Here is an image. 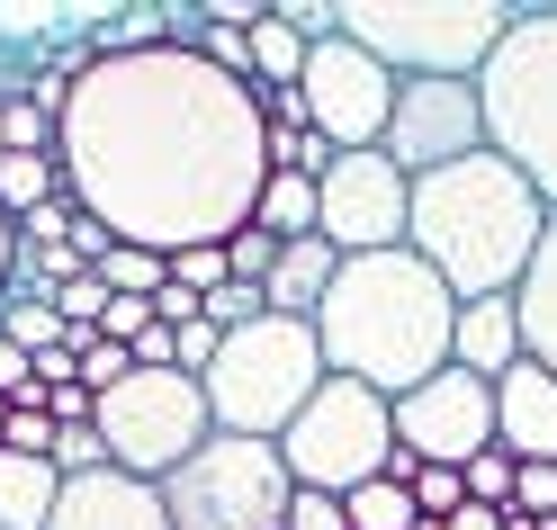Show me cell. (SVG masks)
I'll list each match as a JSON object with an SVG mask.
<instances>
[{
    "label": "cell",
    "mask_w": 557,
    "mask_h": 530,
    "mask_svg": "<svg viewBox=\"0 0 557 530\" xmlns=\"http://www.w3.org/2000/svg\"><path fill=\"white\" fill-rule=\"evenodd\" d=\"M521 360V324H512V297H468L459 324H449V369H468L495 386L504 369Z\"/></svg>",
    "instance_id": "cell-16"
},
{
    "label": "cell",
    "mask_w": 557,
    "mask_h": 530,
    "mask_svg": "<svg viewBox=\"0 0 557 530\" xmlns=\"http://www.w3.org/2000/svg\"><path fill=\"white\" fill-rule=\"evenodd\" d=\"M145 333H153V297H109V306H99V342L135 350Z\"/></svg>",
    "instance_id": "cell-35"
},
{
    "label": "cell",
    "mask_w": 557,
    "mask_h": 530,
    "mask_svg": "<svg viewBox=\"0 0 557 530\" xmlns=\"http://www.w3.org/2000/svg\"><path fill=\"white\" fill-rule=\"evenodd\" d=\"M387 458H396V414H387V396H369L351 378H324L297 405V422L278 432V468L306 494H351L369 477H387Z\"/></svg>",
    "instance_id": "cell-8"
},
{
    "label": "cell",
    "mask_w": 557,
    "mask_h": 530,
    "mask_svg": "<svg viewBox=\"0 0 557 530\" xmlns=\"http://www.w3.org/2000/svg\"><path fill=\"white\" fill-rule=\"evenodd\" d=\"M0 449H10V458H54V414L10 405V422H0Z\"/></svg>",
    "instance_id": "cell-34"
},
{
    "label": "cell",
    "mask_w": 557,
    "mask_h": 530,
    "mask_svg": "<svg viewBox=\"0 0 557 530\" xmlns=\"http://www.w3.org/2000/svg\"><path fill=\"white\" fill-rule=\"evenodd\" d=\"M504 27L512 0H333V37H351L396 82H476Z\"/></svg>",
    "instance_id": "cell-5"
},
{
    "label": "cell",
    "mask_w": 557,
    "mask_h": 530,
    "mask_svg": "<svg viewBox=\"0 0 557 530\" xmlns=\"http://www.w3.org/2000/svg\"><path fill=\"white\" fill-rule=\"evenodd\" d=\"M495 449L512 458H557V369L540 360H512L495 378Z\"/></svg>",
    "instance_id": "cell-14"
},
{
    "label": "cell",
    "mask_w": 557,
    "mask_h": 530,
    "mask_svg": "<svg viewBox=\"0 0 557 530\" xmlns=\"http://www.w3.org/2000/svg\"><path fill=\"white\" fill-rule=\"evenodd\" d=\"M306 82V37H297V19L278 10H261V27H252V90H297Z\"/></svg>",
    "instance_id": "cell-21"
},
{
    "label": "cell",
    "mask_w": 557,
    "mask_h": 530,
    "mask_svg": "<svg viewBox=\"0 0 557 530\" xmlns=\"http://www.w3.org/2000/svg\"><path fill=\"white\" fill-rule=\"evenodd\" d=\"M46 468H54L63 485H73V477H99V468H109V441H99L90 422H54V458H46Z\"/></svg>",
    "instance_id": "cell-26"
},
{
    "label": "cell",
    "mask_w": 557,
    "mask_h": 530,
    "mask_svg": "<svg viewBox=\"0 0 557 530\" xmlns=\"http://www.w3.org/2000/svg\"><path fill=\"white\" fill-rule=\"evenodd\" d=\"M261 145H270L261 90L225 82L207 54L181 46L90 63L54 118L63 198L162 261L252 225V198L270 181Z\"/></svg>",
    "instance_id": "cell-1"
},
{
    "label": "cell",
    "mask_w": 557,
    "mask_h": 530,
    "mask_svg": "<svg viewBox=\"0 0 557 530\" xmlns=\"http://www.w3.org/2000/svg\"><path fill=\"white\" fill-rule=\"evenodd\" d=\"M153 494H162L171 530H278L288 521L278 441H243V432H207Z\"/></svg>",
    "instance_id": "cell-7"
},
{
    "label": "cell",
    "mask_w": 557,
    "mask_h": 530,
    "mask_svg": "<svg viewBox=\"0 0 557 530\" xmlns=\"http://www.w3.org/2000/svg\"><path fill=\"white\" fill-rule=\"evenodd\" d=\"M476 118H485V153L512 162L540 189V207H557V0L512 10L504 46L476 73Z\"/></svg>",
    "instance_id": "cell-4"
},
{
    "label": "cell",
    "mask_w": 557,
    "mask_h": 530,
    "mask_svg": "<svg viewBox=\"0 0 557 530\" xmlns=\"http://www.w3.org/2000/svg\"><path fill=\"white\" fill-rule=\"evenodd\" d=\"M333 270H342L333 243H315V234H306V243H278V261H270V279H261V306H270V315H297V324H306V315L324 306Z\"/></svg>",
    "instance_id": "cell-18"
},
{
    "label": "cell",
    "mask_w": 557,
    "mask_h": 530,
    "mask_svg": "<svg viewBox=\"0 0 557 530\" xmlns=\"http://www.w3.org/2000/svg\"><path fill=\"white\" fill-rule=\"evenodd\" d=\"M387 414H396V449L423 458V468H468L476 449H495V386L468 369H432Z\"/></svg>",
    "instance_id": "cell-12"
},
{
    "label": "cell",
    "mask_w": 557,
    "mask_h": 530,
    "mask_svg": "<svg viewBox=\"0 0 557 530\" xmlns=\"http://www.w3.org/2000/svg\"><path fill=\"white\" fill-rule=\"evenodd\" d=\"M0 153H54V118L27 109L18 90H0Z\"/></svg>",
    "instance_id": "cell-27"
},
{
    "label": "cell",
    "mask_w": 557,
    "mask_h": 530,
    "mask_svg": "<svg viewBox=\"0 0 557 530\" xmlns=\"http://www.w3.org/2000/svg\"><path fill=\"white\" fill-rule=\"evenodd\" d=\"M73 360H82V386H90V396H109V386L135 369V350H117V342H90V350H73Z\"/></svg>",
    "instance_id": "cell-37"
},
{
    "label": "cell",
    "mask_w": 557,
    "mask_h": 530,
    "mask_svg": "<svg viewBox=\"0 0 557 530\" xmlns=\"http://www.w3.org/2000/svg\"><path fill=\"white\" fill-rule=\"evenodd\" d=\"M315 386H324V350H315V324H297V315H261V324L225 333L216 360L198 369L207 422L243 441H278Z\"/></svg>",
    "instance_id": "cell-6"
},
{
    "label": "cell",
    "mask_w": 557,
    "mask_h": 530,
    "mask_svg": "<svg viewBox=\"0 0 557 530\" xmlns=\"http://www.w3.org/2000/svg\"><path fill=\"white\" fill-rule=\"evenodd\" d=\"M405 494H413V521H449V513L468 504L459 468H413V477H405Z\"/></svg>",
    "instance_id": "cell-29"
},
{
    "label": "cell",
    "mask_w": 557,
    "mask_h": 530,
    "mask_svg": "<svg viewBox=\"0 0 557 530\" xmlns=\"http://www.w3.org/2000/svg\"><path fill=\"white\" fill-rule=\"evenodd\" d=\"M73 225H82V207H73V198H46V207H27V217H18V252H46V243H73Z\"/></svg>",
    "instance_id": "cell-33"
},
{
    "label": "cell",
    "mask_w": 557,
    "mask_h": 530,
    "mask_svg": "<svg viewBox=\"0 0 557 530\" xmlns=\"http://www.w3.org/2000/svg\"><path fill=\"white\" fill-rule=\"evenodd\" d=\"M278 530H351L342 521V494H306V485H288V521Z\"/></svg>",
    "instance_id": "cell-36"
},
{
    "label": "cell",
    "mask_w": 557,
    "mask_h": 530,
    "mask_svg": "<svg viewBox=\"0 0 557 530\" xmlns=\"http://www.w3.org/2000/svg\"><path fill=\"white\" fill-rule=\"evenodd\" d=\"M252 225L270 243H306L315 234V181H297V171H270L261 198H252Z\"/></svg>",
    "instance_id": "cell-22"
},
{
    "label": "cell",
    "mask_w": 557,
    "mask_h": 530,
    "mask_svg": "<svg viewBox=\"0 0 557 530\" xmlns=\"http://www.w3.org/2000/svg\"><path fill=\"white\" fill-rule=\"evenodd\" d=\"M90 432L109 441V468H117V477L162 485L207 432H216V422H207L198 378H181V369H126L109 396L90 405Z\"/></svg>",
    "instance_id": "cell-9"
},
{
    "label": "cell",
    "mask_w": 557,
    "mask_h": 530,
    "mask_svg": "<svg viewBox=\"0 0 557 530\" xmlns=\"http://www.w3.org/2000/svg\"><path fill=\"white\" fill-rule=\"evenodd\" d=\"M171 288H189V297H216L225 288V243H189V252H171Z\"/></svg>",
    "instance_id": "cell-31"
},
{
    "label": "cell",
    "mask_w": 557,
    "mask_h": 530,
    "mask_svg": "<svg viewBox=\"0 0 557 530\" xmlns=\"http://www.w3.org/2000/svg\"><path fill=\"white\" fill-rule=\"evenodd\" d=\"M46 198H63V162L54 153H0V217H27V207H46Z\"/></svg>",
    "instance_id": "cell-23"
},
{
    "label": "cell",
    "mask_w": 557,
    "mask_h": 530,
    "mask_svg": "<svg viewBox=\"0 0 557 530\" xmlns=\"http://www.w3.org/2000/svg\"><path fill=\"white\" fill-rule=\"evenodd\" d=\"M46 530H171V521H162V494L153 485L99 468V477H73V485L54 494Z\"/></svg>",
    "instance_id": "cell-15"
},
{
    "label": "cell",
    "mask_w": 557,
    "mask_h": 530,
    "mask_svg": "<svg viewBox=\"0 0 557 530\" xmlns=\"http://www.w3.org/2000/svg\"><path fill=\"white\" fill-rule=\"evenodd\" d=\"M342 521H351V530H423V521H413V494L396 477L351 485V494H342Z\"/></svg>",
    "instance_id": "cell-24"
},
{
    "label": "cell",
    "mask_w": 557,
    "mask_h": 530,
    "mask_svg": "<svg viewBox=\"0 0 557 530\" xmlns=\"http://www.w3.org/2000/svg\"><path fill=\"white\" fill-rule=\"evenodd\" d=\"M90 279H99V288H109V297H162V252H135V243H109V252H99L90 261Z\"/></svg>",
    "instance_id": "cell-25"
},
{
    "label": "cell",
    "mask_w": 557,
    "mask_h": 530,
    "mask_svg": "<svg viewBox=\"0 0 557 530\" xmlns=\"http://www.w3.org/2000/svg\"><path fill=\"white\" fill-rule=\"evenodd\" d=\"M512 513L521 521H557V458H521L512 468Z\"/></svg>",
    "instance_id": "cell-30"
},
{
    "label": "cell",
    "mask_w": 557,
    "mask_h": 530,
    "mask_svg": "<svg viewBox=\"0 0 557 530\" xmlns=\"http://www.w3.org/2000/svg\"><path fill=\"white\" fill-rule=\"evenodd\" d=\"M297 99H306V126H315L333 153H377L387 145V118H396V73L369 63L351 37H315L306 46Z\"/></svg>",
    "instance_id": "cell-10"
},
{
    "label": "cell",
    "mask_w": 557,
    "mask_h": 530,
    "mask_svg": "<svg viewBox=\"0 0 557 530\" xmlns=\"http://www.w3.org/2000/svg\"><path fill=\"white\" fill-rule=\"evenodd\" d=\"M315 324V350H324V378H351L369 396H405L423 386L432 369H449V324H459V297L441 288L396 243V252H360L333 270L324 306L306 315Z\"/></svg>",
    "instance_id": "cell-2"
},
{
    "label": "cell",
    "mask_w": 557,
    "mask_h": 530,
    "mask_svg": "<svg viewBox=\"0 0 557 530\" xmlns=\"http://www.w3.org/2000/svg\"><path fill=\"white\" fill-rule=\"evenodd\" d=\"M459 485H468V504H485V513H512V458H504V449H476L468 468H459Z\"/></svg>",
    "instance_id": "cell-28"
},
{
    "label": "cell",
    "mask_w": 557,
    "mask_h": 530,
    "mask_svg": "<svg viewBox=\"0 0 557 530\" xmlns=\"http://www.w3.org/2000/svg\"><path fill=\"white\" fill-rule=\"evenodd\" d=\"M54 494H63V477L46 468V458H10L0 449V530H46Z\"/></svg>",
    "instance_id": "cell-20"
},
{
    "label": "cell",
    "mask_w": 557,
    "mask_h": 530,
    "mask_svg": "<svg viewBox=\"0 0 557 530\" xmlns=\"http://www.w3.org/2000/svg\"><path fill=\"white\" fill-rule=\"evenodd\" d=\"M270 261H278V243H270L261 225H234V234H225V279L261 288V279H270Z\"/></svg>",
    "instance_id": "cell-32"
},
{
    "label": "cell",
    "mask_w": 557,
    "mask_h": 530,
    "mask_svg": "<svg viewBox=\"0 0 557 530\" xmlns=\"http://www.w3.org/2000/svg\"><path fill=\"white\" fill-rule=\"evenodd\" d=\"M387 153L405 181H423L441 162L485 153V118H476V82H396V118H387Z\"/></svg>",
    "instance_id": "cell-13"
},
{
    "label": "cell",
    "mask_w": 557,
    "mask_h": 530,
    "mask_svg": "<svg viewBox=\"0 0 557 530\" xmlns=\"http://www.w3.org/2000/svg\"><path fill=\"white\" fill-rule=\"evenodd\" d=\"M512 324H521V360L557 369V207H548L540 252H531V270H521V288H512Z\"/></svg>",
    "instance_id": "cell-17"
},
{
    "label": "cell",
    "mask_w": 557,
    "mask_h": 530,
    "mask_svg": "<svg viewBox=\"0 0 557 530\" xmlns=\"http://www.w3.org/2000/svg\"><path fill=\"white\" fill-rule=\"evenodd\" d=\"M540 225H548L540 189L521 181L512 162H495V153L441 162L405 198V252L423 261L459 306L468 297H512L521 270H531V252H540Z\"/></svg>",
    "instance_id": "cell-3"
},
{
    "label": "cell",
    "mask_w": 557,
    "mask_h": 530,
    "mask_svg": "<svg viewBox=\"0 0 557 530\" xmlns=\"http://www.w3.org/2000/svg\"><path fill=\"white\" fill-rule=\"evenodd\" d=\"M99 27V10H73V0H0V46H37V54H63Z\"/></svg>",
    "instance_id": "cell-19"
},
{
    "label": "cell",
    "mask_w": 557,
    "mask_h": 530,
    "mask_svg": "<svg viewBox=\"0 0 557 530\" xmlns=\"http://www.w3.org/2000/svg\"><path fill=\"white\" fill-rule=\"evenodd\" d=\"M10 279H18V225L0 217V288H10Z\"/></svg>",
    "instance_id": "cell-39"
},
{
    "label": "cell",
    "mask_w": 557,
    "mask_h": 530,
    "mask_svg": "<svg viewBox=\"0 0 557 530\" xmlns=\"http://www.w3.org/2000/svg\"><path fill=\"white\" fill-rule=\"evenodd\" d=\"M405 198H413V181L387 153H342L315 181V243H333L342 261L396 252V243H405Z\"/></svg>",
    "instance_id": "cell-11"
},
{
    "label": "cell",
    "mask_w": 557,
    "mask_h": 530,
    "mask_svg": "<svg viewBox=\"0 0 557 530\" xmlns=\"http://www.w3.org/2000/svg\"><path fill=\"white\" fill-rule=\"evenodd\" d=\"M90 405H99V396H90V386H82V378H73V386H63V396H46V414H54V422H90Z\"/></svg>",
    "instance_id": "cell-38"
}]
</instances>
